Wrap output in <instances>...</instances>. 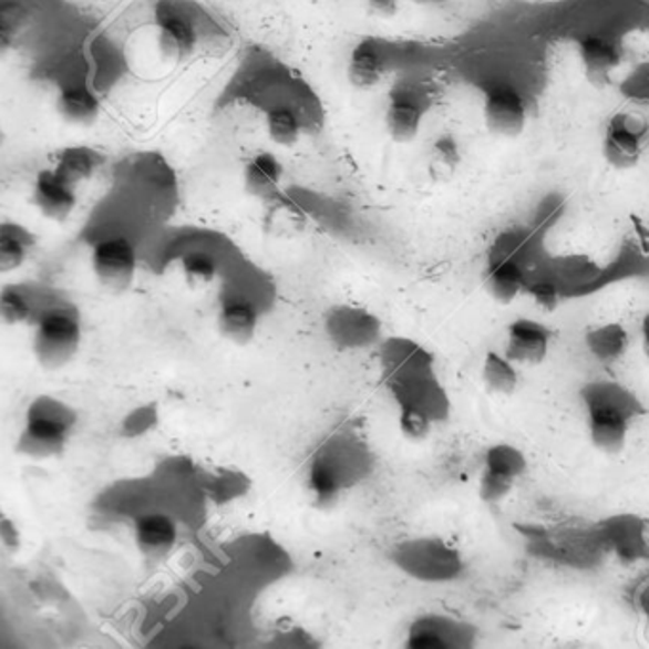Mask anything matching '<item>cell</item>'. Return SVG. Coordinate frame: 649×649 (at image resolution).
<instances>
[{"instance_id":"17","label":"cell","mask_w":649,"mask_h":649,"mask_svg":"<svg viewBox=\"0 0 649 649\" xmlns=\"http://www.w3.org/2000/svg\"><path fill=\"white\" fill-rule=\"evenodd\" d=\"M602 532L609 547L616 550L621 560L636 562L646 555V528L638 516H611L604 522Z\"/></svg>"},{"instance_id":"33","label":"cell","mask_w":649,"mask_h":649,"mask_svg":"<svg viewBox=\"0 0 649 649\" xmlns=\"http://www.w3.org/2000/svg\"><path fill=\"white\" fill-rule=\"evenodd\" d=\"M217 261L206 251H190L182 259L183 280L190 288L210 286L217 278Z\"/></svg>"},{"instance_id":"14","label":"cell","mask_w":649,"mask_h":649,"mask_svg":"<svg viewBox=\"0 0 649 649\" xmlns=\"http://www.w3.org/2000/svg\"><path fill=\"white\" fill-rule=\"evenodd\" d=\"M643 145L636 130L622 115H616L608 122L604 134L602 156L608 166L619 172L635 169L642 161Z\"/></svg>"},{"instance_id":"21","label":"cell","mask_w":649,"mask_h":649,"mask_svg":"<svg viewBox=\"0 0 649 649\" xmlns=\"http://www.w3.org/2000/svg\"><path fill=\"white\" fill-rule=\"evenodd\" d=\"M102 166L103 155L100 151L86 147V145H71V147H63L55 153L52 168L79 187L81 183L94 179Z\"/></svg>"},{"instance_id":"5","label":"cell","mask_w":649,"mask_h":649,"mask_svg":"<svg viewBox=\"0 0 649 649\" xmlns=\"http://www.w3.org/2000/svg\"><path fill=\"white\" fill-rule=\"evenodd\" d=\"M478 643V629L473 622L442 614H425L410 625L406 648L468 649Z\"/></svg>"},{"instance_id":"29","label":"cell","mask_w":649,"mask_h":649,"mask_svg":"<svg viewBox=\"0 0 649 649\" xmlns=\"http://www.w3.org/2000/svg\"><path fill=\"white\" fill-rule=\"evenodd\" d=\"M267 204H269L267 225H269V229L275 235H278V237H293L298 233H303L309 217H307V212L298 203L278 195Z\"/></svg>"},{"instance_id":"23","label":"cell","mask_w":649,"mask_h":649,"mask_svg":"<svg viewBox=\"0 0 649 649\" xmlns=\"http://www.w3.org/2000/svg\"><path fill=\"white\" fill-rule=\"evenodd\" d=\"M629 332L619 322L596 326L585 336L587 351L604 365H614L617 362H621L627 351H629Z\"/></svg>"},{"instance_id":"34","label":"cell","mask_w":649,"mask_h":649,"mask_svg":"<svg viewBox=\"0 0 649 649\" xmlns=\"http://www.w3.org/2000/svg\"><path fill=\"white\" fill-rule=\"evenodd\" d=\"M0 317L7 326H20L33 318V305L20 288H4L0 296Z\"/></svg>"},{"instance_id":"41","label":"cell","mask_w":649,"mask_h":649,"mask_svg":"<svg viewBox=\"0 0 649 649\" xmlns=\"http://www.w3.org/2000/svg\"><path fill=\"white\" fill-rule=\"evenodd\" d=\"M642 349L646 359L649 360V318H646V322H643Z\"/></svg>"},{"instance_id":"25","label":"cell","mask_w":649,"mask_h":649,"mask_svg":"<svg viewBox=\"0 0 649 649\" xmlns=\"http://www.w3.org/2000/svg\"><path fill=\"white\" fill-rule=\"evenodd\" d=\"M486 291L497 303H513L526 290V277L514 259H499L490 265L484 277Z\"/></svg>"},{"instance_id":"11","label":"cell","mask_w":649,"mask_h":649,"mask_svg":"<svg viewBox=\"0 0 649 649\" xmlns=\"http://www.w3.org/2000/svg\"><path fill=\"white\" fill-rule=\"evenodd\" d=\"M134 539L143 558L151 562L163 560L176 547V522L164 513L142 514L134 522Z\"/></svg>"},{"instance_id":"28","label":"cell","mask_w":649,"mask_h":649,"mask_svg":"<svg viewBox=\"0 0 649 649\" xmlns=\"http://www.w3.org/2000/svg\"><path fill=\"white\" fill-rule=\"evenodd\" d=\"M33 237L18 224L0 225V272L18 271L28 261Z\"/></svg>"},{"instance_id":"30","label":"cell","mask_w":649,"mask_h":649,"mask_svg":"<svg viewBox=\"0 0 649 649\" xmlns=\"http://www.w3.org/2000/svg\"><path fill=\"white\" fill-rule=\"evenodd\" d=\"M484 468L503 474L513 481H521L522 476L528 473V457L521 447L514 446L511 442H497L494 446L487 447Z\"/></svg>"},{"instance_id":"19","label":"cell","mask_w":649,"mask_h":649,"mask_svg":"<svg viewBox=\"0 0 649 649\" xmlns=\"http://www.w3.org/2000/svg\"><path fill=\"white\" fill-rule=\"evenodd\" d=\"M55 111L61 121L79 128L94 126L102 115V103L92 90L84 86H68L55 97Z\"/></svg>"},{"instance_id":"8","label":"cell","mask_w":649,"mask_h":649,"mask_svg":"<svg viewBox=\"0 0 649 649\" xmlns=\"http://www.w3.org/2000/svg\"><path fill=\"white\" fill-rule=\"evenodd\" d=\"M482 116L487 132L499 137H518L528 124V109L522 95L508 86L486 92Z\"/></svg>"},{"instance_id":"24","label":"cell","mask_w":649,"mask_h":649,"mask_svg":"<svg viewBox=\"0 0 649 649\" xmlns=\"http://www.w3.org/2000/svg\"><path fill=\"white\" fill-rule=\"evenodd\" d=\"M347 75L357 90H373L383 82L385 61L372 41H362L354 47Z\"/></svg>"},{"instance_id":"40","label":"cell","mask_w":649,"mask_h":649,"mask_svg":"<svg viewBox=\"0 0 649 649\" xmlns=\"http://www.w3.org/2000/svg\"><path fill=\"white\" fill-rule=\"evenodd\" d=\"M402 0H368L373 12L379 16H394L399 12Z\"/></svg>"},{"instance_id":"26","label":"cell","mask_w":649,"mask_h":649,"mask_svg":"<svg viewBox=\"0 0 649 649\" xmlns=\"http://www.w3.org/2000/svg\"><path fill=\"white\" fill-rule=\"evenodd\" d=\"M463 156H461L460 143L455 137L440 136L431 145L429 155H426V176L431 177L433 183H450L453 177L457 176Z\"/></svg>"},{"instance_id":"38","label":"cell","mask_w":649,"mask_h":649,"mask_svg":"<svg viewBox=\"0 0 649 649\" xmlns=\"http://www.w3.org/2000/svg\"><path fill=\"white\" fill-rule=\"evenodd\" d=\"M156 423H158V410H156L155 404H147V406L132 410L126 415V420L122 421L121 433L122 436L136 439V436H142L151 429H155Z\"/></svg>"},{"instance_id":"2","label":"cell","mask_w":649,"mask_h":649,"mask_svg":"<svg viewBox=\"0 0 649 649\" xmlns=\"http://www.w3.org/2000/svg\"><path fill=\"white\" fill-rule=\"evenodd\" d=\"M389 556L402 574L429 585L457 581L467 569V562L460 548L439 535L404 539L391 548Z\"/></svg>"},{"instance_id":"32","label":"cell","mask_w":649,"mask_h":649,"mask_svg":"<svg viewBox=\"0 0 649 649\" xmlns=\"http://www.w3.org/2000/svg\"><path fill=\"white\" fill-rule=\"evenodd\" d=\"M29 23V14L20 2H4L0 8V52L8 54Z\"/></svg>"},{"instance_id":"13","label":"cell","mask_w":649,"mask_h":649,"mask_svg":"<svg viewBox=\"0 0 649 649\" xmlns=\"http://www.w3.org/2000/svg\"><path fill=\"white\" fill-rule=\"evenodd\" d=\"M579 61H581L583 75L590 86L604 90L614 82L617 69L621 68V54L616 44L608 39L589 34L579 42Z\"/></svg>"},{"instance_id":"9","label":"cell","mask_w":649,"mask_h":649,"mask_svg":"<svg viewBox=\"0 0 649 649\" xmlns=\"http://www.w3.org/2000/svg\"><path fill=\"white\" fill-rule=\"evenodd\" d=\"M579 399L587 412L616 413L630 423L646 413L638 394L619 381H590L581 387Z\"/></svg>"},{"instance_id":"15","label":"cell","mask_w":649,"mask_h":649,"mask_svg":"<svg viewBox=\"0 0 649 649\" xmlns=\"http://www.w3.org/2000/svg\"><path fill=\"white\" fill-rule=\"evenodd\" d=\"M282 179H285V166L271 153H257L244 164V190L251 198L269 203L278 197Z\"/></svg>"},{"instance_id":"31","label":"cell","mask_w":649,"mask_h":649,"mask_svg":"<svg viewBox=\"0 0 649 649\" xmlns=\"http://www.w3.org/2000/svg\"><path fill=\"white\" fill-rule=\"evenodd\" d=\"M265 128L272 142L280 147H296L301 142L303 126L293 109L288 105H277L269 109L265 116Z\"/></svg>"},{"instance_id":"27","label":"cell","mask_w":649,"mask_h":649,"mask_svg":"<svg viewBox=\"0 0 649 649\" xmlns=\"http://www.w3.org/2000/svg\"><path fill=\"white\" fill-rule=\"evenodd\" d=\"M482 383L492 394L511 396L518 389L516 364L503 352L487 351L482 362Z\"/></svg>"},{"instance_id":"37","label":"cell","mask_w":649,"mask_h":649,"mask_svg":"<svg viewBox=\"0 0 649 649\" xmlns=\"http://www.w3.org/2000/svg\"><path fill=\"white\" fill-rule=\"evenodd\" d=\"M514 484H516V481H513V478H507L503 474L484 468L481 474V482H478V495L487 505H495V503H501L507 495H511Z\"/></svg>"},{"instance_id":"22","label":"cell","mask_w":649,"mask_h":649,"mask_svg":"<svg viewBox=\"0 0 649 649\" xmlns=\"http://www.w3.org/2000/svg\"><path fill=\"white\" fill-rule=\"evenodd\" d=\"M385 130L396 143H410L420 136L423 126V109L406 95H394L385 109Z\"/></svg>"},{"instance_id":"7","label":"cell","mask_w":649,"mask_h":649,"mask_svg":"<svg viewBox=\"0 0 649 649\" xmlns=\"http://www.w3.org/2000/svg\"><path fill=\"white\" fill-rule=\"evenodd\" d=\"M31 200L34 208L47 219L55 224H65L76 210L79 193L75 183L68 182L54 168H48L41 169L34 176Z\"/></svg>"},{"instance_id":"16","label":"cell","mask_w":649,"mask_h":649,"mask_svg":"<svg viewBox=\"0 0 649 649\" xmlns=\"http://www.w3.org/2000/svg\"><path fill=\"white\" fill-rule=\"evenodd\" d=\"M217 330L230 343L248 346L259 330V312L248 299H227L217 312Z\"/></svg>"},{"instance_id":"36","label":"cell","mask_w":649,"mask_h":649,"mask_svg":"<svg viewBox=\"0 0 649 649\" xmlns=\"http://www.w3.org/2000/svg\"><path fill=\"white\" fill-rule=\"evenodd\" d=\"M246 490H248V481H246L244 474L237 473V471H222L208 484L212 499L219 503V505L243 497L246 494Z\"/></svg>"},{"instance_id":"10","label":"cell","mask_w":649,"mask_h":649,"mask_svg":"<svg viewBox=\"0 0 649 649\" xmlns=\"http://www.w3.org/2000/svg\"><path fill=\"white\" fill-rule=\"evenodd\" d=\"M195 25L174 8L161 7L156 12V48L163 60L182 63L197 50Z\"/></svg>"},{"instance_id":"39","label":"cell","mask_w":649,"mask_h":649,"mask_svg":"<svg viewBox=\"0 0 649 649\" xmlns=\"http://www.w3.org/2000/svg\"><path fill=\"white\" fill-rule=\"evenodd\" d=\"M529 296L535 303L542 307L543 311H555L560 303V290L553 282H537L529 288Z\"/></svg>"},{"instance_id":"3","label":"cell","mask_w":649,"mask_h":649,"mask_svg":"<svg viewBox=\"0 0 649 649\" xmlns=\"http://www.w3.org/2000/svg\"><path fill=\"white\" fill-rule=\"evenodd\" d=\"M82 324L75 312L50 309L34 326V359L47 370H60L75 359L81 349Z\"/></svg>"},{"instance_id":"20","label":"cell","mask_w":649,"mask_h":649,"mask_svg":"<svg viewBox=\"0 0 649 649\" xmlns=\"http://www.w3.org/2000/svg\"><path fill=\"white\" fill-rule=\"evenodd\" d=\"M587 429L590 442L598 452L616 455L627 446L630 421L616 413L587 412Z\"/></svg>"},{"instance_id":"4","label":"cell","mask_w":649,"mask_h":649,"mask_svg":"<svg viewBox=\"0 0 649 649\" xmlns=\"http://www.w3.org/2000/svg\"><path fill=\"white\" fill-rule=\"evenodd\" d=\"M324 330L339 351H364L383 338L378 315L359 305H336L326 312Z\"/></svg>"},{"instance_id":"12","label":"cell","mask_w":649,"mask_h":649,"mask_svg":"<svg viewBox=\"0 0 649 649\" xmlns=\"http://www.w3.org/2000/svg\"><path fill=\"white\" fill-rule=\"evenodd\" d=\"M550 332L532 318H518L508 326L505 354L514 364H542L547 359Z\"/></svg>"},{"instance_id":"1","label":"cell","mask_w":649,"mask_h":649,"mask_svg":"<svg viewBox=\"0 0 649 649\" xmlns=\"http://www.w3.org/2000/svg\"><path fill=\"white\" fill-rule=\"evenodd\" d=\"M76 423L75 408L50 394H41L29 404L16 452L31 460L60 457L73 439Z\"/></svg>"},{"instance_id":"6","label":"cell","mask_w":649,"mask_h":649,"mask_svg":"<svg viewBox=\"0 0 649 649\" xmlns=\"http://www.w3.org/2000/svg\"><path fill=\"white\" fill-rule=\"evenodd\" d=\"M95 280L109 291L128 290L137 271V254L128 238L111 237L95 243L90 256Z\"/></svg>"},{"instance_id":"35","label":"cell","mask_w":649,"mask_h":649,"mask_svg":"<svg viewBox=\"0 0 649 649\" xmlns=\"http://www.w3.org/2000/svg\"><path fill=\"white\" fill-rule=\"evenodd\" d=\"M434 425L436 423L418 408L399 406V429L404 439L423 442L433 434Z\"/></svg>"},{"instance_id":"18","label":"cell","mask_w":649,"mask_h":649,"mask_svg":"<svg viewBox=\"0 0 649 649\" xmlns=\"http://www.w3.org/2000/svg\"><path fill=\"white\" fill-rule=\"evenodd\" d=\"M307 490L311 495L312 505L320 511H328L338 505L347 484L338 468L333 467L322 453H318L307 474Z\"/></svg>"}]
</instances>
